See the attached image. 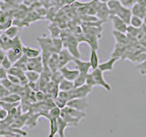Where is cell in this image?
<instances>
[{"label":"cell","mask_w":146,"mask_h":137,"mask_svg":"<svg viewBox=\"0 0 146 137\" xmlns=\"http://www.w3.org/2000/svg\"><path fill=\"white\" fill-rule=\"evenodd\" d=\"M1 84L4 85L5 87H6V88H7L9 90H10V92H11V90L13 89V87L15 86V84H13L12 82L7 79V77L4 78V79L1 80Z\"/></svg>","instance_id":"47"},{"label":"cell","mask_w":146,"mask_h":137,"mask_svg":"<svg viewBox=\"0 0 146 137\" xmlns=\"http://www.w3.org/2000/svg\"><path fill=\"white\" fill-rule=\"evenodd\" d=\"M126 50V46L122 44L116 43L115 48H114L113 52L111 53V57H116V58H122L125 54Z\"/></svg>","instance_id":"24"},{"label":"cell","mask_w":146,"mask_h":137,"mask_svg":"<svg viewBox=\"0 0 146 137\" xmlns=\"http://www.w3.org/2000/svg\"><path fill=\"white\" fill-rule=\"evenodd\" d=\"M61 111L66 112L67 114H68V115L73 117V118L79 119V120H82V119L86 117L85 112H81V111H79V110H76L74 108H71V107H68V106L64 107L63 109H61Z\"/></svg>","instance_id":"14"},{"label":"cell","mask_w":146,"mask_h":137,"mask_svg":"<svg viewBox=\"0 0 146 137\" xmlns=\"http://www.w3.org/2000/svg\"><path fill=\"white\" fill-rule=\"evenodd\" d=\"M112 35L116 40V43L122 44V45H125V46L130 43V37L128 35H126V33H122V32L113 30Z\"/></svg>","instance_id":"18"},{"label":"cell","mask_w":146,"mask_h":137,"mask_svg":"<svg viewBox=\"0 0 146 137\" xmlns=\"http://www.w3.org/2000/svg\"><path fill=\"white\" fill-rule=\"evenodd\" d=\"M48 120L49 121V132L48 137H55V135L58 134V119L49 118Z\"/></svg>","instance_id":"23"},{"label":"cell","mask_w":146,"mask_h":137,"mask_svg":"<svg viewBox=\"0 0 146 137\" xmlns=\"http://www.w3.org/2000/svg\"><path fill=\"white\" fill-rule=\"evenodd\" d=\"M58 61H59V68L62 67H65L68 63L73 61L74 57L72 56L71 53L68 51L66 48H63L58 53Z\"/></svg>","instance_id":"6"},{"label":"cell","mask_w":146,"mask_h":137,"mask_svg":"<svg viewBox=\"0 0 146 137\" xmlns=\"http://www.w3.org/2000/svg\"><path fill=\"white\" fill-rule=\"evenodd\" d=\"M7 71L0 67V80L4 79V78H7Z\"/></svg>","instance_id":"51"},{"label":"cell","mask_w":146,"mask_h":137,"mask_svg":"<svg viewBox=\"0 0 146 137\" xmlns=\"http://www.w3.org/2000/svg\"><path fill=\"white\" fill-rule=\"evenodd\" d=\"M18 31H19V29H18V27L10 26V27H7L6 30H5V32H4V34L10 39H15L16 37H17Z\"/></svg>","instance_id":"27"},{"label":"cell","mask_w":146,"mask_h":137,"mask_svg":"<svg viewBox=\"0 0 146 137\" xmlns=\"http://www.w3.org/2000/svg\"><path fill=\"white\" fill-rule=\"evenodd\" d=\"M39 113L38 112H29L27 113V121H26V126L29 127V128H33L36 127L38 124V119L39 118Z\"/></svg>","instance_id":"20"},{"label":"cell","mask_w":146,"mask_h":137,"mask_svg":"<svg viewBox=\"0 0 146 137\" xmlns=\"http://www.w3.org/2000/svg\"><path fill=\"white\" fill-rule=\"evenodd\" d=\"M22 51H23V54L26 55L29 59L39 57L41 54V50L39 49H36L33 47L24 46V45H23V47H22Z\"/></svg>","instance_id":"15"},{"label":"cell","mask_w":146,"mask_h":137,"mask_svg":"<svg viewBox=\"0 0 146 137\" xmlns=\"http://www.w3.org/2000/svg\"><path fill=\"white\" fill-rule=\"evenodd\" d=\"M25 72L26 71H24V70H20V68H18L17 67L13 66L11 68H9V70H7V74H11V75H14V76H17V77H18L20 79L22 76L25 75Z\"/></svg>","instance_id":"38"},{"label":"cell","mask_w":146,"mask_h":137,"mask_svg":"<svg viewBox=\"0 0 146 137\" xmlns=\"http://www.w3.org/2000/svg\"><path fill=\"white\" fill-rule=\"evenodd\" d=\"M48 30L50 32V35H51V38H59V36H60V33L61 31L59 29V27L56 25L54 24H50L48 26Z\"/></svg>","instance_id":"33"},{"label":"cell","mask_w":146,"mask_h":137,"mask_svg":"<svg viewBox=\"0 0 146 137\" xmlns=\"http://www.w3.org/2000/svg\"><path fill=\"white\" fill-rule=\"evenodd\" d=\"M60 117L65 122H67L68 124H70V126H76V125L79 124L80 122V120H79V119H76V118H73V117L70 116L68 114H67L66 112H64L63 111H61Z\"/></svg>","instance_id":"26"},{"label":"cell","mask_w":146,"mask_h":137,"mask_svg":"<svg viewBox=\"0 0 146 137\" xmlns=\"http://www.w3.org/2000/svg\"><path fill=\"white\" fill-rule=\"evenodd\" d=\"M76 1V0H66V3L68 4H72V3H74Z\"/></svg>","instance_id":"54"},{"label":"cell","mask_w":146,"mask_h":137,"mask_svg":"<svg viewBox=\"0 0 146 137\" xmlns=\"http://www.w3.org/2000/svg\"><path fill=\"white\" fill-rule=\"evenodd\" d=\"M23 56L22 48H13L7 50V57L13 64Z\"/></svg>","instance_id":"12"},{"label":"cell","mask_w":146,"mask_h":137,"mask_svg":"<svg viewBox=\"0 0 146 137\" xmlns=\"http://www.w3.org/2000/svg\"><path fill=\"white\" fill-rule=\"evenodd\" d=\"M7 57V51L6 50H4L3 49H0V64H1V62L4 61V59Z\"/></svg>","instance_id":"52"},{"label":"cell","mask_w":146,"mask_h":137,"mask_svg":"<svg viewBox=\"0 0 146 137\" xmlns=\"http://www.w3.org/2000/svg\"><path fill=\"white\" fill-rule=\"evenodd\" d=\"M7 79L10 80L13 84H15V85H21L20 84V80H19V78H18V77L11 75V74H7Z\"/></svg>","instance_id":"48"},{"label":"cell","mask_w":146,"mask_h":137,"mask_svg":"<svg viewBox=\"0 0 146 137\" xmlns=\"http://www.w3.org/2000/svg\"><path fill=\"white\" fill-rule=\"evenodd\" d=\"M107 6L109 7L111 16H116L118 10L121 7V3L120 0H110L107 2Z\"/></svg>","instance_id":"22"},{"label":"cell","mask_w":146,"mask_h":137,"mask_svg":"<svg viewBox=\"0 0 146 137\" xmlns=\"http://www.w3.org/2000/svg\"><path fill=\"white\" fill-rule=\"evenodd\" d=\"M27 61H29V58H27L26 55L23 54V56L19 59H18L17 61H16L15 63L13 64V66L26 71L27 70Z\"/></svg>","instance_id":"28"},{"label":"cell","mask_w":146,"mask_h":137,"mask_svg":"<svg viewBox=\"0 0 146 137\" xmlns=\"http://www.w3.org/2000/svg\"><path fill=\"white\" fill-rule=\"evenodd\" d=\"M92 75L95 79L96 81V86H100V87H102L107 91H111V87L110 85L108 82L105 80L104 77H103V72L100 70V68H96V70H92Z\"/></svg>","instance_id":"3"},{"label":"cell","mask_w":146,"mask_h":137,"mask_svg":"<svg viewBox=\"0 0 146 137\" xmlns=\"http://www.w3.org/2000/svg\"><path fill=\"white\" fill-rule=\"evenodd\" d=\"M34 97H35V100L38 102H42L46 100V97L47 95L44 92L43 90H36L34 92Z\"/></svg>","instance_id":"41"},{"label":"cell","mask_w":146,"mask_h":137,"mask_svg":"<svg viewBox=\"0 0 146 137\" xmlns=\"http://www.w3.org/2000/svg\"><path fill=\"white\" fill-rule=\"evenodd\" d=\"M7 116H8V112L7 110L0 107V122L5 121L7 118Z\"/></svg>","instance_id":"50"},{"label":"cell","mask_w":146,"mask_h":137,"mask_svg":"<svg viewBox=\"0 0 146 137\" xmlns=\"http://www.w3.org/2000/svg\"><path fill=\"white\" fill-rule=\"evenodd\" d=\"M0 137H6V135H5V134H0Z\"/></svg>","instance_id":"57"},{"label":"cell","mask_w":146,"mask_h":137,"mask_svg":"<svg viewBox=\"0 0 146 137\" xmlns=\"http://www.w3.org/2000/svg\"><path fill=\"white\" fill-rule=\"evenodd\" d=\"M121 5L126 7H131L136 3V0H120Z\"/></svg>","instance_id":"49"},{"label":"cell","mask_w":146,"mask_h":137,"mask_svg":"<svg viewBox=\"0 0 146 137\" xmlns=\"http://www.w3.org/2000/svg\"><path fill=\"white\" fill-rule=\"evenodd\" d=\"M67 106L74 108L81 112H85V110L89 107V102L87 98H75L67 102Z\"/></svg>","instance_id":"4"},{"label":"cell","mask_w":146,"mask_h":137,"mask_svg":"<svg viewBox=\"0 0 146 137\" xmlns=\"http://www.w3.org/2000/svg\"><path fill=\"white\" fill-rule=\"evenodd\" d=\"M136 3H138L140 5H143V6L146 7V0H136Z\"/></svg>","instance_id":"53"},{"label":"cell","mask_w":146,"mask_h":137,"mask_svg":"<svg viewBox=\"0 0 146 137\" xmlns=\"http://www.w3.org/2000/svg\"><path fill=\"white\" fill-rule=\"evenodd\" d=\"M136 70H139L141 75H146V59L136 66Z\"/></svg>","instance_id":"45"},{"label":"cell","mask_w":146,"mask_h":137,"mask_svg":"<svg viewBox=\"0 0 146 137\" xmlns=\"http://www.w3.org/2000/svg\"><path fill=\"white\" fill-rule=\"evenodd\" d=\"M52 43H53V49L55 53H58L64 48L63 40L61 38H53Z\"/></svg>","instance_id":"32"},{"label":"cell","mask_w":146,"mask_h":137,"mask_svg":"<svg viewBox=\"0 0 146 137\" xmlns=\"http://www.w3.org/2000/svg\"><path fill=\"white\" fill-rule=\"evenodd\" d=\"M0 67L3 68L4 70H6L7 71L9 68H11L13 67V63L9 61V59L7 57H6L4 59V61L1 62V64H0Z\"/></svg>","instance_id":"42"},{"label":"cell","mask_w":146,"mask_h":137,"mask_svg":"<svg viewBox=\"0 0 146 137\" xmlns=\"http://www.w3.org/2000/svg\"><path fill=\"white\" fill-rule=\"evenodd\" d=\"M11 92L7 88H6L4 85H2L0 83V100L4 99L5 97H7V95H9Z\"/></svg>","instance_id":"46"},{"label":"cell","mask_w":146,"mask_h":137,"mask_svg":"<svg viewBox=\"0 0 146 137\" xmlns=\"http://www.w3.org/2000/svg\"><path fill=\"white\" fill-rule=\"evenodd\" d=\"M1 100L7 102H12V103H16V102H20L22 100V97L18 94V93H13L11 92L9 95H7V97H5Z\"/></svg>","instance_id":"31"},{"label":"cell","mask_w":146,"mask_h":137,"mask_svg":"<svg viewBox=\"0 0 146 137\" xmlns=\"http://www.w3.org/2000/svg\"><path fill=\"white\" fill-rule=\"evenodd\" d=\"M98 50L96 49H91L90 50V68L96 70L98 68L100 65V59H99V55H98Z\"/></svg>","instance_id":"21"},{"label":"cell","mask_w":146,"mask_h":137,"mask_svg":"<svg viewBox=\"0 0 146 137\" xmlns=\"http://www.w3.org/2000/svg\"><path fill=\"white\" fill-rule=\"evenodd\" d=\"M100 2H102V3H106L107 4V2L108 1H110V0H99Z\"/></svg>","instance_id":"56"},{"label":"cell","mask_w":146,"mask_h":137,"mask_svg":"<svg viewBox=\"0 0 146 137\" xmlns=\"http://www.w3.org/2000/svg\"><path fill=\"white\" fill-rule=\"evenodd\" d=\"M60 113H61V109H59L57 106H54L49 110L48 119H49V118L58 119V117H60Z\"/></svg>","instance_id":"37"},{"label":"cell","mask_w":146,"mask_h":137,"mask_svg":"<svg viewBox=\"0 0 146 137\" xmlns=\"http://www.w3.org/2000/svg\"><path fill=\"white\" fill-rule=\"evenodd\" d=\"M96 17L98 18L100 21L105 22L110 19V17H111V14H110L109 7L107 6L106 3H102L99 2L98 7H97V11H96Z\"/></svg>","instance_id":"2"},{"label":"cell","mask_w":146,"mask_h":137,"mask_svg":"<svg viewBox=\"0 0 146 137\" xmlns=\"http://www.w3.org/2000/svg\"><path fill=\"white\" fill-rule=\"evenodd\" d=\"M139 32H140V29H136V27H132L131 25H129L127 27V31L126 33L127 35L130 37V38H133V39H136L137 37L139 35Z\"/></svg>","instance_id":"36"},{"label":"cell","mask_w":146,"mask_h":137,"mask_svg":"<svg viewBox=\"0 0 146 137\" xmlns=\"http://www.w3.org/2000/svg\"><path fill=\"white\" fill-rule=\"evenodd\" d=\"M130 25L136 27V29H141L143 25V20L136 16H132L130 21Z\"/></svg>","instance_id":"35"},{"label":"cell","mask_w":146,"mask_h":137,"mask_svg":"<svg viewBox=\"0 0 146 137\" xmlns=\"http://www.w3.org/2000/svg\"><path fill=\"white\" fill-rule=\"evenodd\" d=\"M86 76H87V74L80 73L79 76L76 78V80L73 81V83H74V88H78V87H80L82 85L86 84Z\"/></svg>","instance_id":"34"},{"label":"cell","mask_w":146,"mask_h":137,"mask_svg":"<svg viewBox=\"0 0 146 137\" xmlns=\"http://www.w3.org/2000/svg\"><path fill=\"white\" fill-rule=\"evenodd\" d=\"M72 61L75 63L76 68L79 70L80 73H82V74H88L90 70V61H81V59H77V58L73 59Z\"/></svg>","instance_id":"10"},{"label":"cell","mask_w":146,"mask_h":137,"mask_svg":"<svg viewBox=\"0 0 146 137\" xmlns=\"http://www.w3.org/2000/svg\"><path fill=\"white\" fill-rule=\"evenodd\" d=\"M54 103H55V106L58 107L59 109H63L64 107L67 106V102H66V100L60 99L59 97H57V98L54 99Z\"/></svg>","instance_id":"44"},{"label":"cell","mask_w":146,"mask_h":137,"mask_svg":"<svg viewBox=\"0 0 146 137\" xmlns=\"http://www.w3.org/2000/svg\"><path fill=\"white\" fill-rule=\"evenodd\" d=\"M99 39H100V38L98 36H96V35L84 34L83 39H82L81 41L88 43L91 49L98 50V49H99Z\"/></svg>","instance_id":"13"},{"label":"cell","mask_w":146,"mask_h":137,"mask_svg":"<svg viewBox=\"0 0 146 137\" xmlns=\"http://www.w3.org/2000/svg\"><path fill=\"white\" fill-rule=\"evenodd\" d=\"M110 19L111 21L113 30L122 32V33H126L128 25L126 23L123 22L118 16H111L110 17Z\"/></svg>","instance_id":"7"},{"label":"cell","mask_w":146,"mask_h":137,"mask_svg":"<svg viewBox=\"0 0 146 137\" xmlns=\"http://www.w3.org/2000/svg\"><path fill=\"white\" fill-rule=\"evenodd\" d=\"M58 134L59 137H65V130L66 128L70 126V124L63 120L61 117L58 118Z\"/></svg>","instance_id":"25"},{"label":"cell","mask_w":146,"mask_h":137,"mask_svg":"<svg viewBox=\"0 0 146 137\" xmlns=\"http://www.w3.org/2000/svg\"><path fill=\"white\" fill-rule=\"evenodd\" d=\"M120 58H116V57H111V59H109V61H105V62H102L100 63L99 65V68L102 72H105V71H111L113 70V67H114V64L117 61H119Z\"/></svg>","instance_id":"16"},{"label":"cell","mask_w":146,"mask_h":137,"mask_svg":"<svg viewBox=\"0 0 146 137\" xmlns=\"http://www.w3.org/2000/svg\"><path fill=\"white\" fill-rule=\"evenodd\" d=\"M43 68H44V66L42 62V58L40 56L36 58L29 59V61H27V70H33V71L41 73L43 71Z\"/></svg>","instance_id":"5"},{"label":"cell","mask_w":146,"mask_h":137,"mask_svg":"<svg viewBox=\"0 0 146 137\" xmlns=\"http://www.w3.org/2000/svg\"><path fill=\"white\" fill-rule=\"evenodd\" d=\"M59 71L61 72V74H62L64 79H66L68 80H70V81H74L76 80V78L80 74V72L77 68H74V70H70V68H68L66 66L59 68Z\"/></svg>","instance_id":"9"},{"label":"cell","mask_w":146,"mask_h":137,"mask_svg":"<svg viewBox=\"0 0 146 137\" xmlns=\"http://www.w3.org/2000/svg\"><path fill=\"white\" fill-rule=\"evenodd\" d=\"M131 14L132 16H136L141 19H143L144 16L146 15V7L140 5L138 3H135L133 6L131 7Z\"/></svg>","instance_id":"17"},{"label":"cell","mask_w":146,"mask_h":137,"mask_svg":"<svg viewBox=\"0 0 146 137\" xmlns=\"http://www.w3.org/2000/svg\"><path fill=\"white\" fill-rule=\"evenodd\" d=\"M63 79H64V78H63V76H62V74H61V72L59 71V70H57V71L52 72V74H51V79H50V80H51L52 82H54L55 84L58 85V84H59V82H60Z\"/></svg>","instance_id":"39"},{"label":"cell","mask_w":146,"mask_h":137,"mask_svg":"<svg viewBox=\"0 0 146 137\" xmlns=\"http://www.w3.org/2000/svg\"><path fill=\"white\" fill-rule=\"evenodd\" d=\"M58 89H59V90H62V91L70 90L72 89H74V83H73V81L63 79L60 82H59Z\"/></svg>","instance_id":"29"},{"label":"cell","mask_w":146,"mask_h":137,"mask_svg":"<svg viewBox=\"0 0 146 137\" xmlns=\"http://www.w3.org/2000/svg\"><path fill=\"white\" fill-rule=\"evenodd\" d=\"M48 67L52 72L59 70V61H58V53H53L51 56L49 57L48 61Z\"/></svg>","instance_id":"19"},{"label":"cell","mask_w":146,"mask_h":137,"mask_svg":"<svg viewBox=\"0 0 146 137\" xmlns=\"http://www.w3.org/2000/svg\"><path fill=\"white\" fill-rule=\"evenodd\" d=\"M143 26H145L146 27V15L144 16V17H143Z\"/></svg>","instance_id":"55"},{"label":"cell","mask_w":146,"mask_h":137,"mask_svg":"<svg viewBox=\"0 0 146 137\" xmlns=\"http://www.w3.org/2000/svg\"><path fill=\"white\" fill-rule=\"evenodd\" d=\"M26 76L27 78V80H29V83H36L38 82L39 78H40V73L33 71V70H26Z\"/></svg>","instance_id":"30"},{"label":"cell","mask_w":146,"mask_h":137,"mask_svg":"<svg viewBox=\"0 0 146 137\" xmlns=\"http://www.w3.org/2000/svg\"><path fill=\"white\" fill-rule=\"evenodd\" d=\"M86 84L89 85L90 87H95L96 86V81H95V79L92 75V73H88L86 76Z\"/></svg>","instance_id":"43"},{"label":"cell","mask_w":146,"mask_h":137,"mask_svg":"<svg viewBox=\"0 0 146 137\" xmlns=\"http://www.w3.org/2000/svg\"><path fill=\"white\" fill-rule=\"evenodd\" d=\"M61 39L63 40L64 48H66L74 58L80 59V53L79 50L80 41L78 40L76 37L72 35H67L66 37H63Z\"/></svg>","instance_id":"1"},{"label":"cell","mask_w":146,"mask_h":137,"mask_svg":"<svg viewBox=\"0 0 146 137\" xmlns=\"http://www.w3.org/2000/svg\"><path fill=\"white\" fill-rule=\"evenodd\" d=\"M20 104V102H16V103H12V102H4V100H0V107L7 110V112H9L10 110H12L13 108L17 107L18 105Z\"/></svg>","instance_id":"40"},{"label":"cell","mask_w":146,"mask_h":137,"mask_svg":"<svg viewBox=\"0 0 146 137\" xmlns=\"http://www.w3.org/2000/svg\"><path fill=\"white\" fill-rule=\"evenodd\" d=\"M116 16H118L123 22L126 23L128 26L130 25V21H131V18L132 17V14H131V10L129 7H123L121 5V7L118 10Z\"/></svg>","instance_id":"8"},{"label":"cell","mask_w":146,"mask_h":137,"mask_svg":"<svg viewBox=\"0 0 146 137\" xmlns=\"http://www.w3.org/2000/svg\"><path fill=\"white\" fill-rule=\"evenodd\" d=\"M92 87H90L87 84H84L80 87H78V88H74V94H75V98H87L91 91H92Z\"/></svg>","instance_id":"11"}]
</instances>
